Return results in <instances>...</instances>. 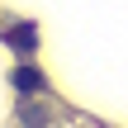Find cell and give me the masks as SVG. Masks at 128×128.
Returning a JSON list of instances; mask_svg holds the SVG:
<instances>
[{
  "mask_svg": "<svg viewBox=\"0 0 128 128\" xmlns=\"http://www.w3.org/2000/svg\"><path fill=\"white\" fill-rule=\"evenodd\" d=\"M19 124H24V128H52V109L24 100V104H19Z\"/></svg>",
  "mask_w": 128,
  "mask_h": 128,
  "instance_id": "3957f363",
  "label": "cell"
},
{
  "mask_svg": "<svg viewBox=\"0 0 128 128\" xmlns=\"http://www.w3.org/2000/svg\"><path fill=\"white\" fill-rule=\"evenodd\" d=\"M5 43H10L19 57H33V52H38V28H33V24H19V28L5 33Z\"/></svg>",
  "mask_w": 128,
  "mask_h": 128,
  "instance_id": "7a4b0ae2",
  "label": "cell"
},
{
  "mask_svg": "<svg viewBox=\"0 0 128 128\" xmlns=\"http://www.w3.org/2000/svg\"><path fill=\"white\" fill-rule=\"evenodd\" d=\"M10 86H14L24 100H33V95H43V90H48V76H43L38 66H28V62H24V66H14V71H10Z\"/></svg>",
  "mask_w": 128,
  "mask_h": 128,
  "instance_id": "6da1fadb",
  "label": "cell"
}]
</instances>
